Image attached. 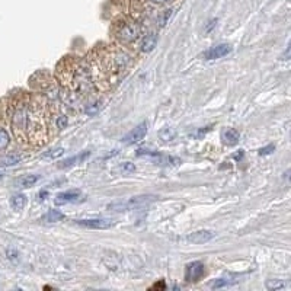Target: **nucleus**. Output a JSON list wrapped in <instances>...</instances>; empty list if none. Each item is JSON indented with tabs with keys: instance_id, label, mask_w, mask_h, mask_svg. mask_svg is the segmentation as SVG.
Instances as JSON below:
<instances>
[{
	"instance_id": "5701e85b",
	"label": "nucleus",
	"mask_w": 291,
	"mask_h": 291,
	"mask_svg": "<svg viewBox=\"0 0 291 291\" xmlns=\"http://www.w3.org/2000/svg\"><path fill=\"white\" fill-rule=\"evenodd\" d=\"M170 15H172V10H166L165 16H162V18H160V26H165V25H166L167 19L170 18Z\"/></svg>"
},
{
	"instance_id": "412c9836",
	"label": "nucleus",
	"mask_w": 291,
	"mask_h": 291,
	"mask_svg": "<svg viewBox=\"0 0 291 291\" xmlns=\"http://www.w3.org/2000/svg\"><path fill=\"white\" fill-rule=\"evenodd\" d=\"M275 150V146L274 144H269L268 147H264V149H261L259 150V155L261 156H265V155H269V153H272Z\"/></svg>"
},
{
	"instance_id": "6e6552de",
	"label": "nucleus",
	"mask_w": 291,
	"mask_h": 291,
	"mask_svg": "<svg viewBox=\"0 0 291 291\" xmlns=\"http://www.w3.org/2000/svg\"><path fill=\"white\" fill-rule=\"evenodd\" d=\"M138 35H140V29L134 24H125L124 26L121 28V31H120V37L124 41L128 42L134 41L135 38H138Z\"/></svg>"
},
{
	"instance_id": "9b49d317",
	"label": "nucleus",
	"mask_w": 291,
	"mask_h": 291,
	"mask_svg": "<svg viewBox=\"0 0 291 291\" xmlns=\"http://www.w3.org/2000/svg\"><path fill=\"white\" fill-rule=\"evenodd\" d=\"M156 45H158V37L156 35H147L141 42V51L143 53H150L152 50H155Z\"/></svg>"
},
{
	"instance_id": "dca6fc26",
	"label": "nucleus",
	"mask_w": 291,
	"mask_h": 291,
	"mask_svg": "<svg viewBox=\"0 0 291 291\" xmlns=\"http://www.w3.org/2000/svg\"><path fill=\"white\" fill-rule=\"evenodd\" d=\"M10 143V137L6 130L0 128V150H4Z\"/></svg>"
},
{
	"instance_id": "a211bd4d",
	"label": "nucleus",
	"mask_w": 291,
	"mask_h": 291,
	"mask_svg": "<svg viewBox=\"0 0 291 291\" xmlns=\"http://www.w3.org/2000/svg\"><path fill=\"white\" fill-rule=\"evenodd\" d=\"M19 162H21V156H9V158H6V159H3V160H1V165L13 166V165L19 163Z\"/></svg>"
},
{
	"instance_id": "f257e3e1",
	"label": "nucleus",
	"mask_w": 291,
	"mask_h": 291,
	"mask_svg": "<svg viewBox=\"0 0 291 291\" xmlns=\"http://www.w3.org/2000/svg\"><path fill=\"white\" fill-rule=\"evenodd\" d=\"M158 197L155 195H140V197H132L131 200L128 201H121V203H112L108 206V210L111 211H118V212H123V211H130V210H134V208L144 207L153 201H156Z\"/></svg>"
},
{
	"instance_id": "f3484780",
	"label": "nucleus",
	"mask_w": 291,
	"mask_h": 291,
	"mask_svg": "<svg viewBox=\"0 0 291 291\" xmlns=\"http://www.w3.org/2000/svg\"><path fill=\"white\" fill-rule=\"evenodd\" d=\"M159 135H160V138H162V140L169 141V140H173V138H175V131H173V130H170V128H165L163 131H160V132H159Z\"/></svg>"
},
{
	"instance_id": "ddd939ff",
	"label": "nucleus",
	"mask_w": 291,
	"mask_h": 291,
	"mask_svg": "<svg viewBox=\"0 0 291 291\" xmlns=\"http://www.w3.org/2000/svg\"><path fill=\"white\" fill-rule=\"evenodd\" d=\"M89 156V152H86L83 156L80 155V156H76V158H72V159H66V160H63V162H60L58 163V167H70V166H75L78 162H83L84 159Z\"/></svg>"
},
{
	"instance_id": "9d476101",
	"label": "nucleus",
	"mask_w": 291,
	"mask_h": 291,
	"mask_svg": "<svg viewBox=\"0 0 291 291\" xmlns=\"http://www.w3.org/2000/svg\"><path fill=\"white\" fill-rule=\"evenodd\" d=\"M40 181V175H25L15 181V186L18 188H31Z\"/></svg>"
},
{
	"instance_id": "aec40b11",
	"label": "nucleus",
	"mask_w": 291,
	"mask_h": 291,
	"mask_svg": "<svg viewBox=\"0 0 291 291\" xmlns=\"http://www.w3.org/2000/svg\"><path fill=\"white\" fill-rule=\"evenodd\" d=\"M121 170L124 172V173H132V172H135V166L132 165V163H123L121 165Z\"/></svg>"
},
{
	"instance_id": "39448f33",
	"label": "nucleus",
	"mask_w": 291,
	"mask_h": 291,
	"mask_svg": "<svg viewBox=\"0 0 291 291\" xmlns=\"http://www.w3.org/2000/svg\"><path fill=\"white\" fill-rule=\"evenodd\" d=\"M204 274V265L201 262H191L186 265L185 269V280L189 283H194L197 280H200Z\"/></svg>"
},
{
	"instance_id": "f8f14e48",
	"label": "nucleus",
	"mask_w": 291,
	"mask_h": 291,
	"mask_svg": "<svg viewBox=\"0 0 291 291\" xmlns=\"http://www.w3.org/2000/svg\"><path fill=\"white\" fill-rule=\"evenodd\" d=\"M10 204H12L13 210L22 211L24 208L26 207V204H28V198H26L25 195H21V194H19V195H15V197L12 198Z\"/></svg>"
},
{
	"instance_id": "6ab92c4d",
	"label": "nucleus",
	"mask_w": 291,
	"mask_h": 291,
	"mask_svg": "<svg viewBox=\"0 0 291 291\" xmlns=\"http://www.w3.org/2000/svg\"><path fill=\"white\" fill-rule=\"evenodd\" d=\"M286 284L283 281H268L266 283V287L271 289V290H278V289H283Z\"/></svg>"
},
{
	"instance_id": "b1692460",
	"label": "nucleus",
	"mask_w": 291,
	"mask_h": 291,
	"mask_svg": "<svg viewBox=\"0 0 291 291\" xmlns=\"http://www.w3.org/2000/svg\"><path fill=\"white\" fill-rule=\"evenodd\" d=\"M227 286V283L224 281V280H217L214 284H212V289H220V287H226Z\"/></svg>"
},
{
	"instance_id": "4468645a",
	"label": "nucleus",
	"mask_w": 291,
	"mask_h": 291,
	"mask_svg": "<svg viewBox=\"0 0 291 291\" xmlns=\"http://www.w3.org/2000/svg\"><path fill=\"white\" fill-rule=\"evenodd\" d=\"M44 218H45L48 223H54V221H60V220H63V218H64V214H63V212H60L58 210H50Z\"/></svg>"
},
{
	"instance_id": "2eb2a0df",
	"label": "nucleus",
	"mask_w": 291,
	"mask_h": 291,
	"mask_svg": "<svg viewBox=\"0 0 291 291\" xmlns=\"http://www.w3.org/2000/svg\"><path fill=\"white\" fill-rule=\"evenodd\" d=\"M64 153V149L58 147V149H51L47 153L42 155V159H57L58 156H61Z\"/></svg>"
},
{
	"instance_id": "423d86ee",
	"label": "nucleus",
	"mask_w": 291,
	"mask_h": 291,
	"mask_svg": "<svg viewBox=\"0 0 291 291\" xmlns=\"http://www.w3.org/2000/svg\"><path fill=\"white\" fill-rule=\"evenodd\" d=\"M214 232L211 230H198V232H194L191 235L186 236V240L189 243H194V245H201V243H207L210 242L212 238H214Z\"/></svg>"
},
{
	"instance_id": "393cba45",
	"label": "nucleus",
	"mask_w": 291,
	"mask_h": 291,
	"mask_svg": "<svg viewBox=\"0 0 291 291\" xmlns=\"http://www.w3.org/2000/svg\"><path fill=\"white\" fill-rule=\"evenodd\" d=\"M153 1H156V3H166L169 0H153Z\"/></svg>"
},
{
	"instance_id": "a878e982",
	"label": "nucleus",
	"mask_w": 291,
	"mask_h": 291,
	"mask_svg": "<svg viewBox=\"0 0 291 291\" xmlns=\"http://www.w3.org/2000/svg\"><path fill=\"white\" fill-rule=\"evenodd\" d=\"M1 178H3V173H0V179H1Z\"/></svg>"
},
{
	"instance_id": "7ed1b4c3",
	"label": "nucleus",
	"mask_w": 291,
	"mask_h": 291,
	"mask_svg": "<svg viewBox=\"0 0 291 291\" xmlns=\"http://www.w3.org/2000/svg\"><path fill=\"white\" fill-rule=\"evenodd\" d=\"M232 50H233V47L230 44H218V45L211 47L204 53V58L206 60H217V58L229 55L232 53Z\"/></svg>"
},
{
	"instance_id": "1a4fd4ad",
	"label": "nucleus",
	"mask_w": 291,
	"mask_h": 291,
	"mask_svg": "<svg viewBox=\"0 0 291 291\" xmlns=\"http://www.w3.org/2000/svg\"><path fill=\"white\" fill-rule=\"evenodd\" d=\"M239 132L236 131V130H233V128H226L223 132H221V140H223V143L224 144H227V146H235V144H238L239 143Z\"/></svg>"
},
{
	"instance_id": "20e7f679",
	"label": "nucleus",
	"mask_w": 291,
	"mask_h": 291,
	"mask_svg": "<svg viewBox=\"0 0 291 291\" xmlns=\"http://www.w3.org/2000/svg\"><path fill=\"white\" fill-rule=\"evenodd\" d=\"M147 134V123H141L140 125H137L132 131H130L125 137H123V141L125 144H134L141 141Z\"/></svg>"
},
{
	"instance_id": "4be33fe9",
	"label": "nucleus",
	"mask_w": 291,
	"mask_h": 291,
	"mask_svg": "<svg viewBox=\"0 0 291 291\" xmlns=\"http://www.w3.org/2000/svg\"><path fill=\"white\" fill-rule=\"evenodd\" d=\"M99 109H101V102L95 104V106H90V108H87V109H86V114L92 115V114H96Z\"/></svg>"
},
{
	"instance_id": "f03ea898",
	"label": "nucleus",
	"mask_w": 291,
	"mask_h": 291,
	"mask_svg": "<svg viewBox=\"0 0 291 291\" xmlns=\"http://www.w3.org/2000/svg\"><path fill=\"white\" fill-rule=\"evenodd\" d=\"M79 226L86 229H93V230H106L111 229L115 223L112 220H105V218H89V220H78L76 221Z\"/></svg>"
},
{
	"instance_id": "0eeeda50",
	"label": "nucleus",
	"mask_w": 291,
	"mask_h": 291,
	"mask_svg": "<svg viewBox=\"0 0 291 291\" xmlns=\"http://www.w3.org/2000/svg\"><path fill=\"white\" fill-rule=\"evenodd\" d=\"M82 197V192L79 189H72V191H66L61 192L55 197V204L63 206V204H69V203H75Z\"/></svg>"
}]
</instances>
